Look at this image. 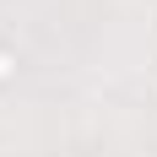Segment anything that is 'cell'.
<instances>
[]
</instances>
